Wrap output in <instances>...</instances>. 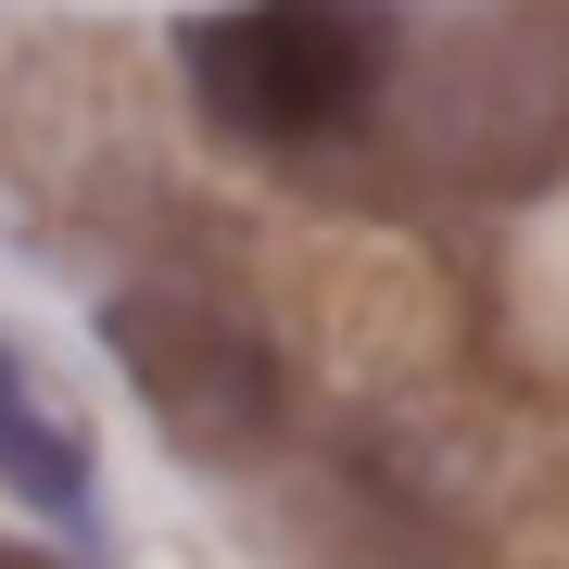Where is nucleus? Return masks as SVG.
I'll return each mask as SVG.
<instances>
[{"mask_svg": "<svg viewBox=\"0 0 569 569\" xmlns=\"http://www.w3.org/2000/svg\"><path fill=\"white\" fill-rule=\"evenodd\" d=\"M406 39H418L406 0H228V13L178 26V77L228 140L305 152L380 114Z\"/></svg>", "mask_w": 569, "mask_h": 569, "instance_id": "1", "label": "nucleus"}, {"mask_svg": "<svg viewBox=\"0 0 569 569\" xmlns=\"http://www.w3.org/2000/svg\"><path fill=\"white\" fill-rule=\"evenodd\" d=\"M102 355L127 367V392L190 456H253L279 430V355H266V329L203 305V291H114L102 305Z\"/></svg>", "mask_w": 569, "mask_h": 569, "instance_id": "2", "label": "nucleus"}, {"mask_svg": "<svg viewBox=\"0 0 569 569\" xmlns=\"http://www.w3.org/2000/svg\"><path fill=\"white\" fill-rule=\"evenodd\" d=\"M0 493H13V507H39L51 531H89V507H102L89 430L63 418L39 380H26V355H13V342H0Z\"/></svg>", "mask_w": 569, "mask_h": 569, "instance_id": "3", "label": "nucleus"}, {"mask_svg": "<svg viewBox=\"0 0 569 569\" xmlns=\"http://www.w3.org/2000/svg\"><path fill=\"white\" fill-rule=\"evenodd\" d=\"M0 569H51V557H39V545H0Z\"/></svg>", "mask_w": 569, "mask_h": 569, "instance_id": "4", "label": "nucleus"}]
</instances>
